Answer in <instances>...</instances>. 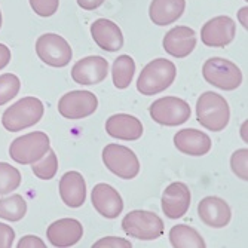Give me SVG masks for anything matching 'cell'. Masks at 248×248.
<instances>
[{
	"instance_id": "1",
	"label": "cell",
	"mask_w": 248,
	"mask_h": 248,
	"mask_svg": "<svg viewBox=\"0 0 248 248\" xmlns=\"http://www.w3.org/2000/svg\"><path fill=\"white\" fill-rule=\"evenodd\" d=\"M175 76L177 69L172 61L165 58H156L141 70L137 80V89L143 95H156L168 89L172 85Z\"/></svg>"
},
{
	"instance_id": "2",
	"label": "cell",
	"mask_w": 248,
	"mask_h": 248,
	"mask_svg": "<svg viewBox=\"0 0 248 248\" xmlns=\"http://www.w3.org/2000/svg\"><path fill=\"white\" fill-rule=\"evenodd\" d=\"M196 119L202 126L213 132L224 129L231 119L228 101L217 93H204L196 103Z\"/></svg>"
},
{
	"instance_id": "3",
	"label": "cell",
	"mask_w": 248,
	"mask_h": 248,
	"mask_svg": "<svg viewBox=\"0 0 248 248\" xmlns=\"http://www.w3.org/2000/svg\"><path fill=\"white\" fill-rule=\"evenodd\" d=\"M45 113L43 103L36 97H26L5 110L2 125L9 132H19L36 125Z\"/></svg>"
},
{
	"instance_id": "4",
	"label": "cell",
	"mask_w": 248,
	"mask_h": 248,
	"mask_svg": "<svg viewBox=\"0 0 248 248\" xmlns=\"http://www.w3.org/2000/svg\"><path fill=\"white\" fill-rule=\"evenodd\" d=\"M51 149L49 137L42 131L29 132L15 139L9 147V156L12 161L21 165H31L48 153Z\"/></svg>"
},
{
	"instance_id": "5",
	"label": "cell",
	"mask_w": 248,
	"mask_h": 248,
	"mask_svg": "<svg viewBox=\"0 0 248 248\" xmlns=\"http://www.w3.org/2000/svg\"><path fill=\"white\" fill-rule=\"evenodd\" d=\"M124 232L140 241H155L164 235V221L159 216L146 210L128 213L122 220Z\"/></svg>"
},
{
	"instance_id": "6",
	"label": "cell",
	"mask_w": 248,
	"mask_h": 248,
	"mask_svg": "<svg viewBox=\"0 0 248 248\" xmlns=\"http://www.w3.org/2000/svg\"><path fill=\"white\" fill-rule=\"evenodd\" d=\"M204 79L223 91H233L242 83V72L239 67L229 60L214 57L205 61L202 67Z\"/></svg>"
},
{
	"instance_id": "7",
	"label": "cell",
	"mask_w": 248,
	"mask_h": 248,
	"mask_svg": "<svg viewBox=\"0 0 248 248\" xmlns=\"http://www.w3.org/2000/svg\"><path fill=\"white\" fill-rule=\"evenodd\" d=\"M101 157L106 168L122 180H132L140 172V162L137 155L125 146L107 144L103 149Z\"/></svg>"
},
{
	"instance_id": "8",
	"label": "cell",
	"mask_w": 248,
	"mask_h": 248,
	"mask_svg": "<svg viewBox=\"0 0 248 248\" xmlns=\"http://www.w3.org/2000/svg\"><path fill=\"white\" fill-rule=\"evenodd\" d=\"M152 119L165 126H177L189 121L192 110L190 106L178 97H162L152 103L150 108Z\"/></svg>"
},
{
	"instance_id": "9",
	"label": "cell",
	"mask_w": 248,
	"mask_h": 248,
	"mask_svg": "<svg viewBox=\"0 0 248 248\" xmlns=\"http://www.w3.org/2000/svg\"><path fill=\"white\" fill-rule=\"evenodd\" d=\"M36 52L45 64L51 67H65L73 57L70 45L55 33L42 34L36 42Z\"/></svg>"
},
{
	"instance_id": "10",
	"label": "cell",
	"mask_w": 248,
	"mask_h": 248,
	"mask_svg": "<svg viewBox=\"0 0 248 248\" xmlns=\"http://www.w3.org/2000/svg\"><path fill=\"white\" fill-rule=\"evenodd\" d=\"M98 107V98L89 91H70L58 101V111L65 119L78 121L91 116Z\"/></svg>"
},
{
	"instance_id": "11",
	"label": "cell",
	"mask_w": 248,
	"mask_h": 248,
	"mask_svg": "<svg viewBox=\"0 0 248 248\" xmlns=\"http://www.w3.org/2000/svg\"><path fill=\"white\" fill-rule=\"evenodd\" d=\"M236 26L231 16H216L205 22L201 30V40L210 48H224L233 42Z\"/></svg>"
},
{
	"instance_id": "12",
	"label": "cell",
	"mask_w": 248,
	"mask_h": 248,
	"mask_svg": "<svg viewBox=\"0 0 248 248\" xmlns=\"http://www.w3.org/2000/svg\"><path fill=\"white\" fill-rule=\"evenodd\" d=\"M108 73V62L106 58L93 55L79 60L72 69V78L76 83L91 86L103 82Z\"/></svg>"
},
{
	"instance_id": "13",
	"label": "cell",
	"mask_w": 248,
	"mask_h": 248,
	"mask_svg": "<svg viewBox=\"0 0 248 248\" xmlns=\"http://www.w3.org/2000/svg\"><path fill=\"white\" fill-rule=\"evenodd\" d=\"M198 216L207 226L220 229L229 224L232 218V211L228 202L223 201L221 198L207 196L199 202Z\"/></svg>"
},
{
	"instance_id": "14",
	"label": "cell",
	"mask_w": 248,
	"mask_h": 248,
	"mask_svg": "<svg viewBox=\"0 0 248 248\" xmlns=\"http://www.w3.org/2000/svg\"><path fill=\"white\" fill-rule=\"evenodd\" d=\"M161 205H162L164 214L168 218H180L186 216L190 207L189 187L182 182L171 183L162 195Z\"/></svg>"
},
{
	"instance_id": "15",
	"label": "cell",
	"mask_w": 248,
	"mask_h": 248,
	"mask_svg": "<svg viewBox=\"0 0 248 248\" xmlns=\"http://www.w3.org/2000/svg\"><path fill=\"white\" fill-rule=\"evenodd\" d=\"M94 208L106 218H116L124 210V201L119 192L110 185L100 183L91 192Z\"/></svg>"
},
{
	"instance_id": "16",
	"label": "cell",
	"mask_w": 248,
	"mask_h": 248,
	"mask_svg": "<svg viewBox=\"0 0 248 248\" xmlns=\"http://www.w3.org/2000/svg\"><path fill=\"white\" fill-rule=\"evenodd\" d=\"M91 36L98 46L107 52H116L124 46V34L116 22L100 18L91 24Z\"/></svg>"
},
{
	"instance_id": "17",
	"label": "cell",
	"mask_w": 248,
	"mask_h": 248,
	"mask_svg": "<svg viewBox=\"0 0 248 248\" xmlns=\"http://www.w3.org/2000/svg\"><path fill=\"white\" fill-rule=\"evenodd\" d=\"M196 48V33L186 26L171 29L164 37V49L175 58H186Z\"/></svg>"
},
{
	"instance_id": "18",
	"label": "cell",
	"mask_w": 248,
	"mask_h": 248,
	"mask_svg": "<svg viewBox=\"0 0 248 248\" xmlns=\"http://www.w3.org/2000/svg\"><path fill=\"white\" fill-rule=\"evenodd\" d=\"M83 228L75 218H60L46 231V236L54 247H72L82 239Z\"/></svg>"
},
{
	"instance_id": "19",
	"label": "cell",
	"mask_w": 248,
	"mask_h": 248,
	"mask_svg": "<svg viewBox=\"0 0 248 248\" xmlns=\"http://www.w3.org/2000/svg\"><path fill=\"white\" fill-rule=\"evenodd\" d=\"M174 146L189 156H204L211 150V139L202 131L186 128L174 135Z\"/></svg>"
},
{
	"instance_id": "20",
	"label": "cell",
	"mask_w": 248,
	"mask_h": 248,
	"mask_svg": "<svg viewBox=\"0 0 248 248\" xmlns=\"http://www.w3.org/2000/svg\"><path fill=\"white\" fill-rule=\"evenodd\" d=\"M106 131L113 139L135 141L143 135V124L135 116L126 113H118L107 119Z\"/></svg>"
},
{
	"instance_id": "21",
	"label": "cell",
	"mask_w": 248,
	"mask_h": 248,
	"mask_svg": "<svg viewBox=\"0 0 248 248\" xmlns=\"http://www.w3.org/2000/svg\"><path fill=\"white\" fill-rule=\"evenodd\" d=\"M60 195L67 207H82L86 199V183L83 175L78 171L65 172L60 180Z\"/></svg>"
},
{
	"instance_id": "22",
	"label": "cell",
	"mask_w": 248,
	"mask_h": 248,
	"mask_svg": "<svg viewBox=\"0 0 248 248\" xmlns=\"http://www.w3.org/2000/svg\"><path fill=\"white\" fill-rule=\"evenodd\" d=\"M186 0H152L149 16L156 26H170L185 14Z\"/></svg>"
},
{
	"instance_id": "23",
	"label": "cell",
	"mask_w": 248,
	"mask_h": 248,
	"mask_svg": "<svg viewBox=\"0 0 248 248\" xmlns=\"http://www.w3.org/2000/svg\"><path fill=\"white\" fill-rule=\"evenodd\" d=\"M170 242L174 248H205V241L198 231L186 224H177L170 231Z\"/></svg>"
},
{
	"instance_id": "24",
	"label": "cell",
	"mask_w": 248,
	"mask_h": 248,
	"mask_svg": "<svg viewBox=\"0 0 248 248\" xmlns=\"http://www.w3.org/2000/svg\"><path fill=\"white\" fill-rule=\"evenodd\" d=\"M135 73V62L129 55H121L113 62V83L118 89H125L131 85V80Z\"/></svg>"
},
{
	"instance_id": "25",
	"label": "cell",
	"mask_w": 248,
	"mask_h": 248,
	"mask_svg": "<svg viewBox=\"0 0 248 248\" xmlns=\"http://www.w3.org/2000/svg\"><path fill=\"white\" fill-rule=\"evenodd\" d=\"M27 213V202L19 195H11L0 199V218L19 221Z\"/></svg>"
},
{
	"instance_id": "26",
	"label": "cell",
	"mask_w": 248,
	"mask_h": 248,
	"mask_svg": "<svg viewBox=\"0 0 248 248\" xmlns=\"http://www.w3.org/2000/svg\"><path fill=\"white\" fill-rule=\"evenodd\" d=\"M31 170L34 175L40 180H52L58 171V159L54 150H48L45 157L39 159V162L31 164Z\"/></svg>"
},
{
	"instance_id": "27",
	"label": "cell",
	"mask_w": 248,
	"mask_h": 248,
	"mask_svg": "<svg viewBox=\"0 0 248 248\" xmlns=\"http://www.w3.org/2000/svg\"><path fill=\"white\" fill-rule=\"evenodd\" d=\"M21 185V172L15 167L0 162V195H8Z\"/></svg>"
},
{
	"instance_id": "28",
	"label": "cell",
	"mask_w": 248,
	"mask_h": 248,
	"mask_svg": "<svg viewBox=\"0 0 248 248\" xmlns=\"http://www.w3.org/2000/svg\"><path fill=\"white\" fill-rule=\"evenodd\" d=\"M21 89L19 78L12 73H5L0 76V106L6 104L15 98Z\"/></svg>"
},
{
	"instance_id": "29",
	"label": "cell",
	"mask_w": 248,
	"mask_h": 248,
	"mask_svg": "<svg viewBox=\"0 0 248 248\" xmlns=\"http://www.w3.org/2000/svg\"><path fill=\"white\" fill-rule=\"evenodd\" d=\"M231 168L236 177L247 182L248 180V150L247 149H239L233 152L231 157Z\"/></svg>"
},
{
	"instance_id": "30",
	"label": "cell",
	"mask_w": 248,
	"mask_h": 248,
	"mask_svg": "<svg viewBox=\"0 0 248 248\" xmlns=\"http://www.w3.org/2000/svg\"><path fill=\"white\" fill-rule=\"evenodd\" d=\"M31 9L39 16H52L60 6V0H29Z\"/></svg>"
},
{
	"instance_id": "31",
	"label": "cell",
	"mask_w": 248,
	"mask_h": 248,
	"mask_svg": "<svg viewBox=\"0 0 248 248\" xmlns=\"http://www.w3.org/2000/svg\"><path fill=\"white\" fill-rule=\"evenodd\" d=\"M100 247H103V248H131L132 244L119 236H107L94 244V248H100Z\"/></svg>"
},
{
	"instance_id": "32",
	"label": "cell",
	"mask_w": 248,
	"mask_h": 248,
	"mask_svg": "<svg viewBox=\"0 0 248 248\" xmlns=\"http://www.w3.org/2000/svg\"><path fill=\"white\" fill-rule=\"evenodd\" d=\"M15 239V232L11 226L0 223V248H11Z\"/></svg>"
},
{
	"instance_id": "33",
	"label": "cell",
	"mask_w": 248,
	"mask_h": 248,
	"mask_svg": "<svg viewBox=\"0 0 248 248\" xmlns=\"http://www.w3.org/2000/svg\"><path fill=\"white\" fill-rule=\"evenodd\" d=\"M16 247L18 248H46L45 242L34 235H27L24 238H21Z\"/></svg>"
},
{
	"instance_id": "34",
	"label": "cell",
	"mask_w": 248,
	"mask_h": 248,
	"mask_svg": "<svg viewBox=\"0 0 248 248\" xmlns=\"http://www.w3.org/2000/svg\"><path fill=\"white\" fill-rule=\"evenodd\" d=\"M11 61V49L6 45L0 43V70H3Z\"/></svg>"
},
{
	"instance_id": "35",
	"label": "cell",
	"mask_w": 248,
	"mask_h": 248,
	"mask_svg": "<svg viewBox=\"0 0 248 248\" xmlns=\"http://www.w3.org/2000/svg\"><path fill=\"white\" fill-rule=\"evenodd\" d=\"M78 5L85 11H94L103 5L104 0H76Z\"/></svg>"
},
{
	"instance_id": "36",
	"label": "cell",
	"mask_w": 248,
	"mask_h": 248,
	"mask_svg": "<svg viewBox=\"0 0 248 248\" xmlns=\"http://www.w3.org/2000/svg\"><path fill=\"white\" fill-rule=\"evenodd\" d=\"M247 12H248V8L247 6H244V8H241L239 9V12H238V16H239V21H241V24H242V27L247 30Z\"/></svg>"
},
{
	"instance_id": "37",
	"label": "cell",
	"mask_w": 248,
	"mask_h": 248,
	"mask_svg": "<svg viewBox=\"0 0 248 248\" xmlns=\"http://www.w3.org/2000/svg\"><path fill=\"white\" fill-rule=\"evenodd\" d=\"M241 135H242V140L247 141V121L242 124V128H241Z\"/></svg>"
},
{
	"instance_id": "38",
	"label": "cell",
	"mask_w": 248,
	"mask_h": 248,
	"mask_svg": "<svg viewBox=\"0 0 248 248\" xmlns=\"http://www.w3.org/2000/svg\"><path fill=\"white\" fill-rule=\"evenodd\" d=\"M0 27H2V12H0Z\"/></svg>"
},
{
	"instance_id": "39",
	"label": "cell",
	"mask_w": 248,
	"mask_h": 248,
	"mask_svg": "<svg viewBox=\"0 0 248 248\" xmlns=\"http://www.w3.org/2000/svg\"><path fill=\"white\" fill-rule=\"evenodd\" d=\"M245 2H247V0H245Z\"/></svg>"
}]
</instances>
